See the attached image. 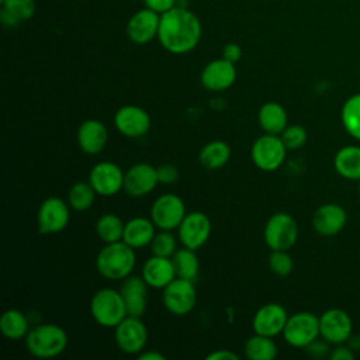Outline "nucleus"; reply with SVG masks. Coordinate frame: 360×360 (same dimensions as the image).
I'll return each mask as SVG.
<instances>
[{
	"mask_svg": "<svg viewBox=\"0 0 360 360\" xmlns=\"http://www.w3.org/2000/svg\"><path fill=\"white\" fill-rule=\"evenodd\" d=\"M202 27L198 17L186 7H173L160 15L158 39L170 53L191 52L200 42Z\"/></svg>",
	"mask_w": 360,
	"mask_h": 360,
	"instance_id": "obj_1",
	"label": "nucleus"
},
{
	"mask_svg": "<svg viewBox=\"0 0 360 360\" xmlns=\"http://www.w3.org/2000/svg\"><path fill=\"white\" fill-rule=\"evenodd\" d=\"M135 249L124 240L105 243L96 257V269L98 274L107 280H124L131 276L135 269Z\"/></svg>",
	"mask_w": 360,
	"mask_h": 360,
	"instance_id": "obj_2",
	"label": "nucleus"
},
{
	"mask_svg": "<svg viewBox=\"0 0 360 360\" xmlns=\"http://www.w3.org/2000/svg\"><path fill=\"white\" fill-rule=\"evenodd\" d=\"M28 353L38 359L58 357L68 347V333L56 323H41L25 336Z\"/></svg>",
	"mask_w": 360,
	"mask_h": 360,
	"instance_id": "obj_3",
	"label": "nucleus"
},
{
	"mask_svg": "<svg viewBox=\"0 0 360 360\" xmlns=\"http://www.w3.org/2000/svg\"><path fill=\"white\" fill-rule=\"evenodd\" d=\"M90 314L93 319L104 328H115L127 315V307L120 291L114 288H100L90 300Z\"/></svg>",
	"mask_w": 360,
	"mask_h": 360,
	"instance_id": "obj_4",
	"label": "nucleus"
},
{
	"mask_svg": "<svg viewBox=\"0 0 360 360\" xmlns=\"http://www.w3.org/2000/svg\"><path fill=\"white\" fill-rule=\"evenodd\" d=\"M263 238L270 250H290L298 239L297 221L288 212H276L267 219Z\"/></svg>",
	"mask_w": 360,
	"mask_h": 360,
	"instance_id": "obj_5",
	"label": "nucleus"
},
{
	"mask_svg": "<svg viewBox=\"0 0 360 360\" xmlns=\"http://www.w3.org/2000/svg\"><path fill=\"white\" fill-rule=\"evenodd\" d=\"M287 150L288 149L280 135L264 134L253 142L250 158L257 169L263 172H276L283 166Z\"/></svg>",
	"mask_w": 360,
	"mask_h": 360,
	"instance_id": "obj_6",
	"label": "nucleus"
},
{
	"mask_svg": "<svg viewBox=\"0 0 360 360\" xmlns=\"http://www.w3.org/2000/svg\"><path fill=\"white\" fill-rule=\"evenodd\" d=\"M284 340L298 349H305L309 343L318 339L319 335V316L308 311H300L288 315L287 323L283 329Z\"/></svg>",
	"mask_w": 360,
	"mask_h": 360,
	"instance_id": "obj_7",
	"label": "nucleus"
},
{
	"mask_svg": "<svg viewBox=\"0 0 360 360\" xmlns=\"http://www.w3.org/2000/svg\"><path fill=\"white\" fill-rule=\"evenodd\" d=\"M162 301L165 308L176 316L190 314L197 302V290L194 283L191 280L176 277L163 288Z\"/></svg>",
	"mask_w": 360,
	"mask_h": 360,
	"instance_id": "obj_8",
	"label": "nucleus"
},
{
	"mask_svg": "<svg viewBox=\"0 0 360 360\" xmlns=\"http://www.w3.org/2000/svg\"><path fill=\"white\" fill-rule=\"evenodd\" d=\"M186 214L184 201L172 193L159 195L150 207V219L158 229L163 231L177 229Z\"/></svg>",
	"mask_w": 360,
	"mask_h": 360,
	"instance_id": "obj_9",
	"label": "nucleus"
},
{
	"mask_svg": "<svg viewBox=\"0 0 360 360\" xmlns=\"http://www.w3.org/2000/svg\"><path fill=\"white\" fill-rule=\"evenodd\" d=\"M69 207V202H66L60 197L53 195L45 198L37 212L38 231L42 235L62 232L70 221Z\"/></svg>",
	"mask_w": 360,
	"mask_h": 360,
	"instance_id": "obj_10",
	"label": "nucleus"
},
{
	"mask_svg": "<svg viewBox=\"0 0 360 360\" xmlns=\"http://www.w3.org/2000/svg\"><path fill=\"white\" fill-rule=\"evenodd\" d=\"M114 329L115 343L122 353L138 356L145 350L148 329L139 316L127 315Z\"/></svg>",
	"mask_w": 360,
	"mask_h": 360,
	"instance_id": "obj_11",
	"label": "nucleus"
},
{
	"mask_svg": "<svg viewBox=\"0 0 360 360\" xmlns=\"http://www.w3.org/2000/svg\"><path fill=\"white\" fill-rule=\"evenodd\" d=\"M211 221L201 211L187 212L177 228V236L184 248L198 250L202 248L211 235Z\"/></svg>",
	"mask_w": 360,
	"mask_h": 360,
	"instance_id": "obj_12",
	"label": "nucleus"
},
{
	"mask_svg": "<svg viewBox=\"0 0 360 360\" xmlns=\"http://www.w3.org/2000/svg\"><path fill=\"white\" fill-rule=\"evenodd\" d=\"M124 176L125 173L117 163L103 160L90 169L89 183L98 195L111 197L124 190Z\"/></svg>",
	"mask_w": 360,
	"mask_h": 360,
	"instance_id": "obj_13",
	"label": "nucleus"
},
{
	"mask_svg": "<svg viewBox=\"0 0 360 360\" xmlns=\"http://www.w3.org/2000/svg\"><path fill=\"white\" fill-rule=\"evenodd\" d=\"M319 335L332 345H342L353 335L350 315L340 308H329L319 316Z\"/></svg>",
	"mask_w": 360,
	"mask_h": 360,
	"instance_id": "obj_14",
	"label": "nucleus"
},
{
	"mask_svg": "<svg viewBox=\"0 0 360 360\" xmlns=\"http://www.w3.org/2000/svg\"><path fill=\"white\" fill-rule=\"evenodd\" d=\"M114 125L127 138H141L148 134L152 121L146 110L139 105L127 104L120 107L114 114Z\"/></svg>",
	"mask_w": 360,
	"mask_h": 360,
	"instance_id": "obj_15",
	"label": "nucleus"
},
{
	"mask_svg": "<svg viewBox=\"0 0 360 360\" xmlns=\"http://www.w3.org/2000/svg\"><path fill=\"white\" fill-rule=\"evenodd\" d=\"M288 314L285 308L278 302L263 304L253 315L252 328L255 333L274 338L283 333L287 323Z\"/></svg>",
	"mask_w": 360,
	"mask_h": 360,
	"instance_id": "obj_16",
	"label": "nucleus"
},
{
	"mask_svg": "<svg viewBox=\"0 0 360 360\" xmlns=\"http://www.w3.org/2000/svg\"><path fill=\"white\" fill-rule=\"evenodd\" d=\"M236 80L235 63L219 58L208 62L200 75V82L208 91H224L232 87Z\"/></svg>",
	"mask_w": 360,
	"mask_h": 360,
	"instance_id": "obj_17",
	"label": "nucleus"
},
{
	"mask_svg": "<svg viewBox=\"0 0 360 360\" xmlns=\"http://www.w3.org/2000/svg\"><path fill=\"white\" fill-rule=\"evenodd\" d=\"M158 184V172L150 163L142 162L132 165L124 176V191L131 197L148 195Z\"/></svg>",
	"mask_w": 360,
	"mask_h": 360,
	"instance_id": "obj_18",
	"label": "nucleus"
},
{
	"mask_svg": "<svg viewBox=\"0 0 360 360\" xmlns=\"http://www.w3.org/2000/svg\"><path fill=\"white\" fill-rule=\"evenodd\" d=\"M160 14L145 7L136 11L127 24V35L131 42L145 45L155 39L159 32Z\"/></svg>",
	"mask_w": 360,
	"mask_h": 360,
	"instance_id": "obj_19",
	"label": "nucleus"
},
{
	"mask_svg": "<svg viewBox=\"0 0 360 360\" xmlns=\"http://www.w3.org/2000/svg\"><path fill=\"white\" fill-rule=\"evenodd\" d=\"M347 214L345 208L335 202L319 205L312 215V226L321 236H335L346 225Z\"/></svg>",
	"mask_w": 360,
	"mask_h": 360,
	"instance_id": "obj_20",
	"label": "nucleus"
},
{
	"mask_svg": "<svg viewBox=\"0 0 360 360\" xmlns=\"http://www.w3.org/2000/svg\"><path fill=\"white\" fill-rule=\"evenodd\" d=\"M79 148L87 155L100 153L108 141V131L103 121L96 118H89L83 121L76 134Z\"/></svg>",
	"mask_w": 360,
	"mask_h": 360,
	"instance_id": "obj_21",
	"label": "nucleus"
},
{
	"mask_svg": "<svg viewBox=\"0 0 360 360\" xmlns=\"http://www.w3.org/2000/svg\"><path fill=\"white\" fill-rule=\"evenodd\" d=\"M148 284L142 276H128L122 280L120 292L124 298L127 312L131 316H142L146 311Z\"/></svg>",
	"mask_w": 360,
	"mask_h": 360,
	"instance_id": "obj_22",
	"label": "nucleus"
},
{
	"mask_svg": "<svg viewBox=\"0 0 360 360\" xmlns=\"http://www.w3.org/2000/svg\"><path fill=\"white\" fill-rule=\"evenodd\" d=\"M141 276L152 288H165L177 276L172 257H162L152 255L142 266Z\"/></svg>",
	"mask_w": 360,
	"mask_h": 360,
	"instance_id": "obj_23",
	"label": "nucleus"
},
{
	"mask_svg": "<svg viewBox=\"0 0 360 360\" xmlns=\"http://www.w3.org/2000/svg\"><path fill=\"white\" fill-rule=\"evenodd\" d=\"M156 233V225L150 218L134 217L125 222L122 240L134 249H142L150 245Z\"/></svg>",
	"mask_w": 360,
	"mask_h": 360,
	"instance_id": "obj_24",
	"label": "nucleus"
},
{
	"mask_svg": "<svg viewBox=\"0 0 360 360\" xmlns=\"http://www.w3.org/2000/svg\"><path fill=\"white\" fill-rule=\"evenodd\" d=\"M257 122L264 134L280 135L288 125V115L280 103L267 101L257 111Z\"/></svg>",
	"mask_w": 360,
	"mask_h": 360,
	"instance_id": "obj_25",
	"label": "nucleus"
},
{
	"mask_svg": "<svg viewBox=\"0 0 360 360\" xmlns=\"http://www.w3.org/2000/svg\"><path fill=\"white\" fill-rule=\"evenodd\" d=\"M336 173L346 180H360V146L346 145L333 158Z\"/></svg>",
	"mask_w": 360,
	"mask_h": 360,
	"instance_id": "obj_26",
	"label": "nucleus"
},
{
	"mask_svg": "<svg viewBox=\"0 0 360 360\" xmlns=\"http://www.w3.org/2000/svg\"><path fill=\"white\" fill-rule=\"evenodd\" d=\"M0 332L8 340H21L30 332V322L24 312L11 308L0 316Z\"/></svg>",
	"mask_w": 360,
	"mask_h": 360,
	"instance_id": "obj_27",
	"label": "nucleus"
},
{
	"mask_svg": "<svg viewBox=\"0 0 360 360\" xmlns=\"http://www.w3.org/2000/svg\"><path fill=\"white\" fill-rule=\"evenodd\" d=\"M231 148L224 141H211L205 143L200 153L198 160L200 163L208 170H219L222 169L231 159Z\"/></svg>",
	"mask_w": 360,
	"mask_h": 360,
	"instance_id": "obj_28",
	"label": "nucleus"
},
{
	"mask_svg": "<svg viewBox=\"0 0 360 360\" xmlns=\"http://www.w3.org/2000/svg\"><path fill=\"white\" fill-rule=\"evenodd\" d=\"M245 356L250 360H273L277 356V345L270 336L252 335L245 342Z\"/></svg>",
	"mask_w": 360,
	"mask_h": 360,
	"instance_id": "obj_29",
	"label": "nucleus"
},
{
	"mask_svg": "<svg viewBox=\"0 0 360 360\" xmlns=\"http://www.w3.org/2000/svg\"><path fill=\"white\" fill-rule=\"evenodd\" d=\"M172 260L177 277L191 281L197 278L200 271V262L195 255V250L183 246L176 250V253L172 256Z\"/></svg>",
	"mask_w": 360,
	"mask_h": 360,
	"instance_id": "obj_30",
	"label": "nucleus"
},
{
	"mask_svg": "<svg viewBox=\"0 0 360 360\" xmlns=\"http://www.w3.org/2000/svg\"><path fill=\"white\" fill-rule=\"evenodd\" d=\"M340 121L345 131L360 141V93L350 96L342 105Z\"/></svg>",
	"mask_w": 360,
	"mask_h": 360,
	"instance_id": "obj_31",
	"label": "nucleus"
},
{
	"mask_svg": "<svg viewBox=\"0 0 360 360\" xmlns=\"http://www.w3.org/2000/svg\"><path fill=\"white\" fill-rule=\"evenodd\" d=\"M124 226H125V222H122V219L117 214L107 212L97 219L96 233L98 239L103 240L104 243H112V242L122 240Z\"/></svg>",
	"mask_w": 360,
	"mask_h": 360,
	"instance_id": "obj_32",
	"label": "nucleus"
},
{
	"mask_svg": "<svg viewBox=\"0 0 360 360\" xmlns=\"http://www.w3.org/2000/svg\"><path fill=\"white\" fill-rule=\"evenodd\" d=\"M96 194L89 181H76L68 191V202L75 211H86L93 205Z\"/></svg>",
	"mask_w": 360,
	"mask_h": 360,
	"instance_id": "obj_33",
	"label": "nucleus"
},
{
	"mask_svg": "<svg viewBox=\"0 0 360 360\" xmlns=\"http://www.w3.org/2000/svg\"><path fill=\"white\" fill-rule=\"evenodd\" d=\"M150 252L152 255L162 256V257H172L177 250V239L172 233V231L156 232L152 242H150Z\"/></svg>",
	"mask_w": 360,
	"mask_h": 360,
	"instance_id": "obj_34",
	"label": "nucleus"
},
{
	"mask_svg": "<svg viewBox=\"0 0 360 360\" xmlns=\"http://www.w3.org/2000/svg\"><path fill=\"white\" fill-rule=\"evenodd\" d=\"M269 269L278 277H285L292 273L294 262L288 250H270L267 257Z\"/></svg>",
	"mask_w": 360,
	"mask_h": 360,
	"instance_id": "obj_35",
	"label": "nucleus"
},
{
	"mask_svg": "<svg viewBox=\"0 0 360 360\" xmlns=\"http://www.w3.org/2000/svg\"><path fill=\"white\" fill-rule=\"evenodd\" d=\"M3 8L15 17L20 22L34 17L37 6L34 0H3Z\"/></svg>",
	"mask_w": 360,
	"mask_h": 360,
	"instance_id": "obj_36",
	"label": "nucleus"
},
{
	"mask_svg": "<svg viewBox=\"0 0 360 360\" xmlns=\"http://www.w3.org/2000/svg\"><path fill=\"white\" fill-rule=\"evenodd\" d=\"M280 136L288 150H297V149L302 148L308 139L307 129L300 124L287 125L284 128V131L280 134Z\"/></svg>",
	"mask_w": 360,
	"mask_h": 360,
	"instance_id": "obj_37",
	"label": "nucleus"
},
{
	"mask_svg": "<svg viewBox=\"0 0 360 360\" xmlns=\"http://www.w3.org/2000/svg\"><path fill=\"white\" fill-rule=\"evenodd\" d=\"M156 172H158L159 183L166 184V186L174 184L179 180V176H180L177 166H174L172 163H163V165L158 166Z\"/></svg>",
	"mask_w": 360,
	"mask_h": 360,
	"instance_id": "obj_38",
	"label": "nucleus"
},
{
	"mask_svg": "<svg viewBox=\"0 0 360 360\" xmlns=\"http://www.w3.org/2000/svg\"><path fill=\"white\" fill-rule=\"evenodd\" d=\"M145 7L156 11L158 14H163L173 7H176V0H143Z\"/></svg>",
	"mask_w": 360,
	"mask_h": 360,
	"instance_id": "obj_39",
	"label": "nucleus"
},
{
	"mask_svg": "<svg viewBox=\"0 0 360 360\" xmlns=\"http://www.w3.org/2000/svg\"><path fill=\"white\" fill-rule=\"evenodd\" d=\"M222 58L232 63H236L242 58V48L236 42H228L222 48Z\"/></svg>",
	"mask_w": 360,
	"mask_h": 360,
	"instance_id": "obj_40",
	"label": "nucleus"
},
{
	"mask_svg": "<svg viewBox=\"0 0 360 360\" xmlns=\"http://www.w3.org/2000/svg\"><path fill=\"white\" fill-rule=\"evenodd\" d=\"M329 357L332 360H353L354 359V350L350 346L336 345V347L330 352Z\"/></svg>",
	"mask_w": 360,
	"mask_h": 360,
	"instance_id": "obj_41",
	"label": "nucleus"
},
{
	"mask_svg": "<svg viewBox=\"0 0 360 360\" xmlns=\"http://www.w3.org/2000/svg\"><path fill=\"white\" fill-rule=\"evenodd\" d=\"M205 359L207 360H238L239 356L229 349H218L211 352Z\"/></svg>",
	"mask_w": 360,
	"mask_h": 360,
	"instance_id": "obj_42",
	"label": "nucleus"
},
{
	"mask_svg": "<svg viewBox=\"0 0 360 360\" xmlns=\"http://www.w3.org/2000/svg\"><path fill=\"white\" fill-rule=\"evenodd\" d=\"M328 343V342H326ZM323 342H319L318 339H315L312 343H309L305 349L311 356L315 357H323L328 353V345Z\"/></svg>",
	"mask_w": 360,
	"mask_h": 360,
	"instance_id": "obj_43",
	"label": "nucleus"
},
{
	"mask_svg": "<svg viewBox=\"0 0 360 360\" xmlns=\"http://www.w3.org/2000/svg\"><path fill=\"white\" fill-rule=\"evenodd\" d=\"M138 359L139 360H165L166 357L162 353H159V352L149 350V352H141L138 354Z\"/></svg>",
	"mask_w": 360,
	"mask_h": 360,
	"instance_id": "obj_44",
	"label": "nucleus"
},
{
	"mask_svg": "<svg viewBox=\"0 0 360 360\" xmlns=\"http://www.w3.org/2000/svg\"><path fill=\"white\" fill-rule=\"evenodd\" d=\"M359 194H360V180H359Z\"/></svg>",
	"mask_w": 360,
	"mask_h": 360,
	"instance_id": "obj_45",
	"label": "nucleus"
},
{
	"mask_svg": "<svg viewBox=\"0 0 360 360\" xmlns=\"http://www.w3.org/2000/svg\"><path fill=\"white\" fill-rule=\"evenodd\" d=\"M0 1H3V0H0Z\"/></svg>",
	"mask_w": 360,
	"mask_h": 360,
	"instance_id": "obj_46",
	"label": "nucleus"
}]
</instances>
